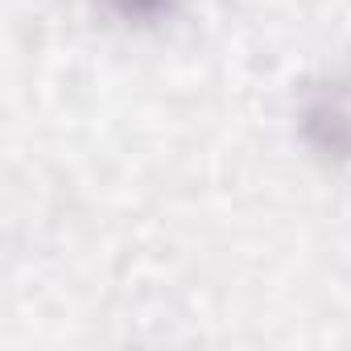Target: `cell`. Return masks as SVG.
Listing matches in <instances>:
<instances>
[{
  "mask_svg": "<svg viewBox=\"0 0 351 351\" xmlns=\"http://www.w3.org/2000/svg\"><path fill=\"white\" fill-rule=\"evenodd\" d=\"M298 136L322 165H351V79L322 75L302 87Z\"/></svg>",
  "mask_w": 351,
  "mask_h": 351,
  "instance_id": "6da1fadb",
  "label": "cell"
},
{
  "mask_svg": "<svg viewBox=\"0 0 351 351\" xmlns=\"http://www.w3.org/2000/svg\"><path fill=\"white\" fill-rule=\"evenodd\" d=\"M99 5H104V13H112L116 21L145 29V25H161V21H169L173 13H178L182 0H99Z\"/></svg>",
  "mask_w": 351,
  "mask_h": 351,
  "instance_id": "7a4b0ae2",
  "label": "cell"
}]
</instances>
